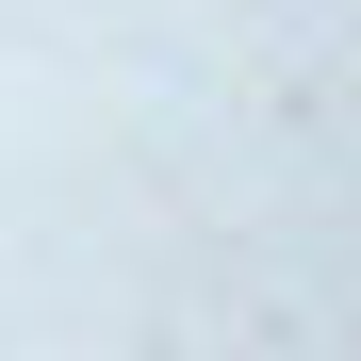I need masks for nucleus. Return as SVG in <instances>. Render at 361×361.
I'll list each match as a JSON object with an SVG mask.
<instances>
[]
</instances>
